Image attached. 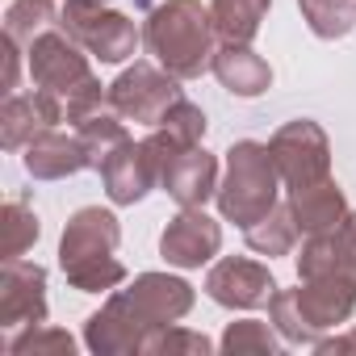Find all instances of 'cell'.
Instances as JSON below:
<instances>
[{
	"label": "cell",
	"instance_id": "1",
	"mask_svg": "<svg viewBox=\"0 0 356 356\" xmlns=\"http://www.w3.org/2000/svg\"><path fill=\"white\" fill-rule=\"evenodd\" d=\"M193 310V285L168 273H138L130 289L109 293L101 310L84 318V343L92 356H138L151 335Z\"/></svg>",
	"mask_w": 356,
	"mask_h": 356
},
{
	"label": "cell",
	"instance_id": "2",
	"mask_svg": "<svg viewBox=\"0 0 356 356\" xmlns=\"http://www.w3.org/2000/svg\"><path fill=\"white\" fill-rule=\"evenodd\" d=\"M214 38H218L214 13L202 0H163L147 13V26H143L147 51L176 80H197L202 72L214 67V55H218Z\"/></svg>",
	"mask_w": 356,
	"mask_h": 356
},
{
	"label": "cell",
	"instance_id": "3",
	"mask_svg": "<svg viewBox=\"0 0 356 356\" xmlns=\"http://www.w3.org/2000/svg\"><path fill=\"white\" fill-rule=\"evenodd\" d=\"M122 243V227L109 210L84 206L67 218L59 239V268L72 289L80 293H105L126 281V264L113 256Z\"/></svg>",
	"mask_w": 356,
	"mask_h": 356
},
{
	"label": "cell",
	"instance_id": "4",
	"mask_svg": "<svg viewBox=\"0 0 356 356\" xmlns=\"http://www.w3.org/2000/svg\"><path fill=\"white\" fill-rule=\"evenodd\" d=\"M30 76L42 92H55L63 101V113L72 126H80L84 118H92L97 109L109 105V88H101V80L88 67V51L63 30H47L42 38H34L30 47Z\"/></svg>",
	"mask_w": 356,
	"mask_h": 356
},
{
	"label": "cell",
	"instance_id": "5",
	"mask_svg": "<svg viewBox=\"0 0 356 356\" xmlns=\"http://www.w3.org/2000/svg\"><path fill=\"white\" fill-rule=\"evenodd\" d=\"M277 189H281V172H277V159H273L268 143L239 138L227 151V176L218 185L222 218L248 231L252 222H260L277 206Z\"/></svg>",
	"mask_w": 356,
	"mask_h": 356
},
{
	"label": "cell",
	"instance_id": "6",
	"mask_svg": "<svg viewBox=\"0 0 356 356\" xmlns=\"http://www.w3.org/2000/svg\"><path fill=\"white\" fill-rule=\"evenodd\" d=\"M59 26L101 63H126L138 51V26L118 13V9H101L97 0H67Z\"/></svg>",
	"mask_w": 356,
	"mask_h": 356
},
{
	"label": "cell",
	"instance_id": "7",
	"mask_svg": "<svg viewBox=\"0 0 356 356\" xmlns=\"http://www.w3.org/2000/svg\"><path fill=\"white\" fill-rule=\"evenodd\" d=\"M268 151L277 159L285 189H306V185H318L331 176V138L310 118H293V122L277 126V134L268 138Z\"/></svg>",
	"mask_w": 356,
	"mask_h": 356
},
{
	"label": "cell",
	"instance_id": "8",
	"mask_svg": "<svg viewBox=\"0 0 356 356\" xmlns=\"http://www.w3.org/2000/svg\"><path fill=\"white\" fill-rule=\"evenodd\" d=\"M181 80L172 72H159L151 63H134L126 67L113 84H109V105L126 118V122H143V126H159V118L181 101Z\"/></svg>",
	"mask_w": 356,
	"mask_h": 356
},
{
	"label": "cell",
	"instance_id": "9",
	"mask_svg": "<svg viewBox=\"0 0 356 356\" xmlns=\"http://www.w3.org/2000/svg\"><path fill=\"white\" fill-rule=\"evenodd\" d=\"M159 163H163L159 143L147 134V138H138V143L126 138L97 172H101L105 193H109L113 206H134V202H143V197L159 185Z\"/></svg>",
	"mask_w": 356,
	"mask_h": 356
},
{
	"label": "cell",
	"instance_id": "10",
	"mask_svg": "<svg viewBox=\"0 0 356 356\" xmlns=\"http://www.w3.org/2000/svg\"><path fill=\"white\" fill-rule=\"evenodd\" d=\"M298 281H339L356 289V210L323 235H306L298 256Z\"/></svg>",
	"mask_w": 356,
	"mask_h": 356
},
{
	"label": "cell",
	"instance_id": "11",
	"mask_svg": "<svg viewBox=\"0 0 356 356\" xmlns=\"http://www.w3.org/2000/svg\"><path fill=\"white\" fill-rule=\"evenodd\" d=\"M159 163V189L176 202V206H206L210 197H218V159L197 143V147H176L163 151Z\"/></svg>",
	"mask_w": 356,
	"mask_h": 356
},
{
	"label": "cell",
	"instance_id": "12",
	"mask_svg": "<svg viewBox=\"0 0 356 356\" xmlns=\"http://www.w3.org/2000/svg\"><path fill=\"white\" fill-rule=\"evenodd\" d=\"M218 248H222V227L202 206H181V214L168 218L159 235V256L172 268H202L218 256Z\"/></svg>",
	"mask_w": 356,
	"mask_h": 356
},
{
	"label": "cell",
	"instance_id": "13",
	"mask_svg": "<svg viewBox=\"0 0 356 356\" xmlns=\"http://www.w3.org/2000/svg\"><path fill=\"white\" fill-rule=\"evenodd\" d=\"M206 293L227 310H256V306H268V298L277 293V281L268 264L248 256H227L206 273Z\"/></svg>",
	"mask_w": 356,
	"mask_h": 356
},
{
	"label": "cell",
	"instance_id": "14",
	"mask_svg": "<svg viewBox=\"0 0 356 356\" xmlns=\"http://www.w3.org/2000/svg\"><path fill=\"white\" fill-rule=\"evenodd\" d=\"M30 323H47V268L17 256L0 268V327Z\"/></svg>",
	"mask_w": 356,
	"mask_h": 356
},
{
	"label": "cell",
	"instance_id": "15",
	"mask_svg": "<svg viewBox=\"0 0 356 356\" xmlns=\"http://www.w3.org/2000/svg\"><path fill=\"white\" fill-rule=\"evenodd\" d=\"M59 122H67V113L55 92H9L5 109H0V143H5V151H26L42 130Z\"/></svg>",
	"mask_w": 356,
	"mask_h": 356
},
{
	"label": "cell",
	"instance_id": "16",
	"mask_svg": "<svg viewBox=\"0 0 356 356\" xmlns=\"http://www.w3.org/2000/svg\"><path fill=\"white\" fill-rule=\"evenodd\" d=\"M22 163H26V172L34 176V181H63V176H76V172L92 168V155H88V147L80 143L76 130L63 134V130L51 126L26 147Z\"/></svg>",
	"mask_w": 356,
	"mask_h": 356
},
{
	"label": "cell",
	"instance_id": "17",
	"mask_svg": "<svg viewBox=\"0 0 356 356\" xmlns=\"http://www.w3.org/2000/svg\"><path fill=\"white\" fill-rule=\"evenodd\" d=\"M289 214L298 222V235H323V231H331V227H339L348 218V197L327 176L318 185L289 189Z\"/></svg>",
	"mask_w": 356,
	"mask_h": 356
},
{
	"label": "cell",
	"instance_id": "18",
	"mask_svg": "<svg viewBox=\"0 0 356 356\" xmlns=\"http://www.w3.org/2000/svg\"><path fill=\"white\" fill-rule=\"evenodd\" d=\"M210 72L218 76V84H222L231 97H243V101L268 92V84H273V67H268L252 47H239V42H222Z\"/></svg>",
	"mask_w": 356,
	"mask_h": 356
},
{
	"label": "cell",
	"instance_id": "19",
	"mask_svg": "<svg viewBox=\"0 0 356 356\" xmlns=\"http://www.w3.org/2000/svg\"><path fill=\"white\" fill-rule=\"evenodd\" d=\"M268 9H273V0H214L210 5L218 38L222 42H239V47H252V38L260 34Z\"/></svg>",
	"mask_w": 356,
	"mask_h": 356
},
{
	"label": "cell",
	"instance_id": "20",
	"mask_svg": "<svg viewBox=\"0 0 356 356\" xmlns=\"http://www.w3.org/2000/svg\"><path fill=\"white\" fill-rule=\"evenodd\" d=\"M206 109L202 105H193L189 97H181L163 118H159V126H151V138L163 147V151H176V147H197L202 138H206Z\"/></svg>",
	"mask_w": 356,
	"mask_h": 356
},
{
	"label": "cell",
	"instance_id": "21",
	"mask_svg": "<svg viewBox=\"0 0 356 356\" xmlns=\"http://www.w3.org/2000/svg\"><path fill=\"white\" fill-rule=\"evenodd\" d=\"M243 235H248V248H252L256 256L277 260V256H289V252H293V243H298V222H293L289 206H273V210H268L260 222H252Z\"/></svg>",
	"mask_w": 356,
	"mask_h": 356
},
{
	"label": "cell",
	"instance_id": "22",
	"mask_svg": "<svg viewBox=\"0 0 356 356\" xmlns=\"http://www.w3.org/2000/svg\"><path fill=\"white\" fill-rule=\"evenodd\" d=\"M59 9H55V0H13L9 13H5V34L17 42V47H34V38H42L47 30L59 26Z\"/></svg>",
	"mask_w": 356,
	"mask_h": 356
},
{
	"label": "cell",
	"instance_id": "23",
	"mask_svg": "<svg viewBox=\"0 0 356 356\" xmlns=\"http://www.w3.org/2000/svg\"><path fill=\"white\" fill-rule=\"evenodd\" d=\"M76 134H80V143L88 147V155H92V168H101L130 134H126V122H122V113L113 109V105H105V109H97L92 118H84L80 126H76Z\"/></svg>",
	"mask_w": 356,
	"mask_h": 356
},
{
	"label": "cell",
	"instance_id": "24",
	"mask_svg": "<svg viewBox=\"0 0 356 356\" xmlns=\"http://www.w3.org/2000/svg\"><path fill=\"white\" fill-rule=\"evenodd\" d=\"M298 9H302V22L310 26V34L323 42L348 38L356 26V5H348V0H298Z\"/></svg>",
	"mask_w": 356,
	"mask_h": 356
},
{
	"label": "cell",
	"instance_id": "25",
	"mask_svg": "<svg viewBox=\"0 0 356 356\" xmlns=\"http://www.w3.org/2000/svg\"><path fill=\"white\" fill-rule=\"evenodd\" d=\"M38 235H42L38 214L26 202H5V210H0V256L5 260L26 256L38 243Z\"/></svg>",
	"mask_w": 356,
	"mask_h": 356
},
{
	"label": "cell",
	"instance_id": "26",
	"mask_svg": "<svg viewBox=\"0 0 356 356\" xmlns=\"http://www.w3.org/2000/svg\"><path fill=\"white\" fill-rule=\"evenodd\" d=\"M285 339H281V331L273 327V323H260V318H239V323H227V331H222V339H218V348L227 352V356H243V352H277Z\"/></svg>",
	"mask_w": 356,
	"mask_h": 356
},
{
	"label": "cell",
	"instance_id": "27",
	"mask_svg": "<svg viewBox=\"0 0 356 356\" xmlns=\"http://www.w3.org/2000/svg\"><path fill=\"white\" fill-rule=\"evenodd\" d=\"M9 352L13 356H38V352H51V356H72L76 352V339L59 327H47V323H30L22 335L9 339Z\"/></svg>",
	"mask_w": 356,
	"mask_h": 356
},
{
	"label": "cell",
	"instance_id": "28",
	"mask_svg": "<svg viewBox=\"0 0 356 356\" xmlns=\"http://www.w3.org/2000/svg\"><path fill=\"white\" fill-rule=\"evenodd\" d=\"M214 343L202 335V331H189V327H163L159 335H151L147 343V356H210Z\"/></svg>",
	"mask_w": 356,
	"mask_h": 356
},
{
	"label": "cell",
	"instance_id": "29",
	"mask_svg": "<svg viewBox=\"0 0 356 356\" xmlns=\"http://www.w3.org/2000/svg\"><path fill=\"white\" fill-rule=\"evenodd\" d=\"M17 55H22V47L5 34V92L17 88V76H22V59H17Z\"/></svg>",
	"mask_w": 356,
	"mask_h": 356
},
{
	"label": "cell",
	"instance_id": "30",
	"mask_svg": "<svg viewBox=\"0 0 356 356\" xmlns=\"http://www.w3.org/2000/svg\"><path fill=\"white\" fill-rule=\"evenodd\" d=\"M314 352H323V356H331V352H356V331L335 335V339H318V343H314Z\"/></svg>",
	"mask_w": 356,
	"mask_h": 356
},
{
	"label": "cell",
	"instance_id": "31",
	"mask_svg": "<svg viewBox=\"0 0 356 356\" xmlns=\"http://www.w3.org/2000/svg\"><path fill=\"white\" fill-rule=\"evenodd\" d=\"M97 5H105V0H97Z\"/></svg>",
	"mask_w": 356,
	"mask_h": 356
}]
</instances>
